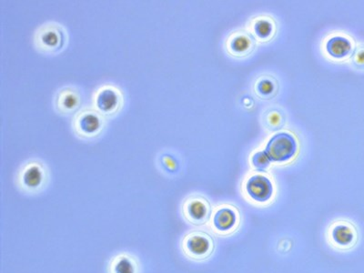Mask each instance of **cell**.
Instances as JSON below:
<instances>
[{
  "label": "cell",
  "mask_w": 364,
  "mask_h": 273,
  "mask_svg": "<svg viewBox=\"0 0 364 273\" xmlns=\"http://www.w3.org/2000/svg\"><path fill=\"white\" fill-rule=\"evenodd\" d=\"M15 182L20 192L28 195H40L48 186L49 169L41 161H28L19 169Z\"/></svg>",
  "instance_id": "1"
},
{
  "label": "cell",
  "mask_w": 364,
  "mask_h": 273,
  "mask_svg": "<svg viewBox=\"0 0 364 273\" xmlns=\"http://www.w3.org/2000/svg\"><path fill=\"white\" fill-rule=\"evenodd\" d=\"M325 239L328 245L334 251H350L359 242V229L354 222L349 220H336L326 229Z\"/></svg>",
  "instance_id": "2"
},
{
  "label": "cell",
  "mask_w": 364,
  "mask_h": 273,
  "mask_svg": "<svg viewBox=\"0 0 364 273\" xmlns=\"http://www.w3.org/2000/svg\"><path fill=\"white\" fill-rule=\"evenodd\" d=\"M215 240L206 231H189L181 240L182 254L188 260L202 263L210 259L215 251Z\"/></svg>",
  "instance_id": "3"
},
{
  "label": "cell",
  "mask_w": 364,
  "mask_h": 273,
  "mask_svg": "<svg viewBox=\"0 0 364 273\" xmlns=\"http://www.w3.org/2000/svg\"><path fill=\"white\" fill-rule=\"evenodd\" d=\"M242 223V215L237 207L222 205L211 211L206 226L216 236L230 237L240 230Z\"/></svg>",
  "instance_id": "4"
},
{
  "label": "cell",
  "mask_w": 364,
  "mask_h": 273,
  "mask_svg": "<svg viewBox=\"0 0 364 273\" xmlns=\"http://www.w3.org/2000/svg\"><path fill=\"white\" fill-rule=\"evenodd\" d=\"M181 215L189 224L207 225L211 215L210 202L201 196H190L181 205Z\"/></svg>",
  "instance_id": "5"
},
{
  "label": "cell",
  "mask_w": 364,
  "mask_h": 273,
  "mask_svg": "<svg viewBox=\"0 0 364 273\" xmlns=\"http://www.w3.org/2000/svg\"><path fill=\"white\" fill-rule=\"evenodd\" d=\"M64 31L60 25L49 24L40 26L35 35V45L41 52L52 53L63 48Z\"/></svg>",
  "instance_id": "6"
},
{
  "label": "cell",
  "mask_w": 364,
  "mask_h": 273,
  "mask_svg": "<svg viewBox=\"0 0 364 273\" xmlns=\"http://www.w3.org/2000/svg\"><path fill=\"white\" fill-rule=\"evenodd\" d=\"M296 151L297 145L295 138L288 133H280L275 135L270 140L266 147L265 154L270 160L283 163L295 156Z\"/></svg>",
  "instance_id": "7"
},
{
  "label": "cell",
  "mask_w": 364,
  "mask_h": 273,
  "mask_svg": "<svg viewBox=\"0 0 364 273\" xmlns=\"http://www.w3.org/2000/svg\"><path fill=\"white\" fill-rule=\"evenodd\" d=\"M104 117L96 110L82 111L75 119L76 133L84 139L98 136L104 128Z\"/></svg>",
  "instance_id": "8"
},
{
  "label": "cell",
  "mask_w": 364,
  "mask_h": 273,
  "mask_svg": "<svg viewBox=\"0 0 364 273\" xmlns=\"http://www.w3.org/2000/svg\"><path fill=\"white\" fill-rule=\"evenodd\" d=\"M107 273H142V265L136 255L119 252L108 261Z\"/></svg>",
  "instance_id": "9"
},
{
  "label": "cell",
  "mask_w": 364,
  "mask_h": 273,
  "mask_svg": "<svg viewBox=\"0 0 364 273\" xmlns=\"http://www.w3.org/2000/svg\"><path fill=\"white\" fill-rule=\"evenodd\" d=\"M246 190L254 201L263 204L269 201L273 195L272 181L261 175H255L246 184Z\"/></svg>",
  "instance_id": "10"
},
{
  "label": "cell",
  "mask_w": 364,
  "mask_h": 273,
  "mask_svg": "<svg viewBox=\"0 0 364 273\" xmlns=\"http://www.w3.org/2000/svg\"><path fill=\"white\" fill-rule=\"evenodd\" d=\"M81 102V94L72 88H66L58 93L56 108L63 114H70L77 110Z\"/></svg>",
  "instance_id": "11"
},
{
  "label": "cell",
  "mask_w": 364,
  "mask_h": 273,
  "mask_svg": "<svg viewBox=\"0 0 364 273\" xmlns=\"http://www.w3.org/2000/svg\"><path fill=\"white\" fill-rule=\"evenodd\" d=\"M119 90L116 89H110V88H106L102 90L101 94H99L98 99L99 108H101L102 113L110 114L113 111L117 110V106L119 105V99H122V97H119Z\"/></svg>",
  "instance_id": "12"
},
{
  "label": "cell",
  "mask_w": 364,
  "mask_h": 273,
  "mask_svg": "<svg viewBox=\"0 0 364 273\" xmlns=\"http://www.w3.org/2000/svg\"><path fill=\"white\" fill-rule=\"evenodd\" d=\"M328 52L334 58H343L350 53L351 44L350 41L342 37L331 39L327 43Z\"/></svg>",
  "instance_id": "13"
},
{
  "label": "cell",
  "mask_w": 364,
  "mask_h": 273,
  "mask_svg": "<svg viewBox=\"0 0 364 273\" xmlns=\"http://www.w3.org/2000/svg\"><path fill=\"white\" fill-rule=\"evenodd\" d=\"M252 163H254V166L256 167L257 169H264L269 166L271 160H270V158L267 156L265 151H260L254 155V158H252Z\"/></svg>",
  "instance_id": "14"
},
{
  "label": "cell",
  "mask_w": 364,
  "mask_h": 273,
  "mask_svg": "<svg viewBox=\"0 0 364 273\" xmlns=\"http://www.w3.org/2000/svg\"><path fill=\"white\" fill-rule=\"evenodd\" d=\"M272 26L271 23L267 22V20H260L255 26V31L258 36L260 38L269 37L272 33Z\"/></svg>",
  "instance_id": "15"
},
{
  "label": "cell",
  "mask_w": 364,
  "mask_h": 273,
  "mask_svg": "<svg viewBox=\"0 0 364 273\" xmlns=\"http://www.w3.org/2000/svg\"><path fill=\"white\" fill-rule=\"evenodd\" d=\"M249 46V41L247 38L240 36L236 38L231 43V48L234 51L243 52L247 51Z\"/></svg>",
  "instance_id": "16"
},
{
  "label": "cell",
  "mask_w": 364,
  "mask_h": 273,
  "mask_svg": "<svg viewBox=\"0 0 364 273\" xmlns=\"http://www.w3.org/2000/svg\"><path fill=\"white\" fill-rule=\"evenodd\" d=\"M258 90H259L260 93L263 94H270L273 90V86L271 81H263L260 82L259 86H258Z\"/></svg>",
  "instance_id": "17"
},
{
  "label": "cell",
  "mask_w": 364,
  "mask_h": 273,
  "mask_svg": "<svg viewBox=\"0 0 364 273\" xmlns=\"http://www.w3.org/2000/svg\"><path fill=\"white\" fill-rule=\"evenodd\" d=\"M268 119L272 126H278L281 122V117L276 113L271 114Z\"/></svg>",
  "instance_id": "18"
},
{
  "label": "cell",
  "mask_w": 364,
  "mask_h": 273,
  "mask_svg": "<svg viewBox=\"0 0 364 273\" xmlns=\"http://www.w3.org/2000/svg\"><path fill=\"white\" fill-rule=\"evenodd\" d=\"M356 63L359 64H364V49L357 53Z\"/></svg>",
  "instance_id": "19"
}]
</instances>
